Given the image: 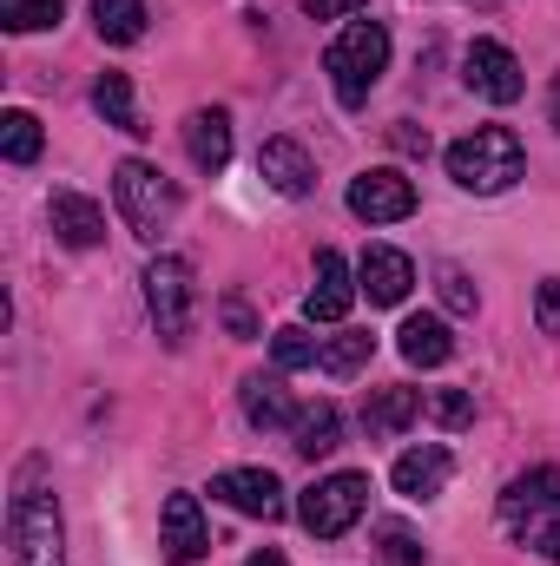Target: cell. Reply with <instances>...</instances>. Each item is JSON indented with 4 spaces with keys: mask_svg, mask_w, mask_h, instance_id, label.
Returning a JSON list of instances; mask_svg holds the SVG:
<instances>
[{
    "mask_svg": "<svg viewBox=\"0 0 560 566\" xmlns=\"http://www.w3.org/2000/svg\"><path fill=\"white\" fill-rule=\"evenodd\" d=\"M376 541H383V554H390L396 566H422V541L403 527V521H383V527H376Z\"/></svg>",
    "mask_w": 560,
    "mask_h": 566,
    "instance_id": "obj_30",
    "label": "cell"
},
{
    "mask_svg": "<svg viewBox=\"0 0 560 566\" xmlns=\"http://www.w3.org/2000/svg\"><path fill=\"white\" fill-rule=\"evenodd\" d=\"M297 7H303L310 20H343V13H363L370 0H297Z\"/></svg>",
    "mask_w": 560,
    "mask_h": 566,
    "instance_id": "obj_34",
    "label": "cell"
},
{
    "mask_svg": "<svg viewBox=\"0 0 560 566\" xmlns=\"http://www.w3.org/2000/svg\"><path fill=\"white\" fill-rule=\"evenodd\" d=\"M560 507V468H528V474H515L508 488H501V521L521 534V527H535L541 514H554Z\"/></svg>",
    "mask_w": 560,
    "mask_h": 566,
    "instance_id": "obj_11",
    "label": "cell"
},
{
    "mask_svg": "<svg viewBox=\"0 0 560 566\" xmlns=\"http://www.w3.org/2000/svg\"><path fill=\"white\" fill-rule=\"evenodd\" d=\"M383 66H390V27H383V20H350V27L323 46V73H330V86H336V99H343L350 113L376 93Z\"/></svg>",
    "mask_w": 560,
    "mask_h": 566,
    "instance_id": "obj_2",
    "label": "cell"
},
{
    "mask_svg": "<svg viewBox=\"0 0 560 566\" xmlns=\"http://www.w3.org/2000/svg\"><path fill=\"white\" fill-rule=\"evenodd\" d=\"M46 224H53V238L73 244V251H93V244L106 238V211H100L86 191H53V198H46Z\"/></svg>",
    "mask_w": 560,
    "mask_h": 566,
    "instance_id": "obj_14",
    "label": "cell"
},
{
    "mask_svg": "<svg viewBox=\"0 0 560 566\" xmlns=\"http://www.w3.org/2000/svg\"><path fill=\"white\" fill-rule=\"evenodd\" d=\"M336 448H343V416H336V402H317V409L297 416V454H303V461H323V454H336Z\"/></svg>",
    "mask_w": 560,
    "mask_h": 566,
    "instance_id": "obj_21",
    "label": "cell"
},
{
    "mask_svg": "<svg viewBox=\"0 0 560 566\" xmlns=\"http://www.w3.org/2000/svg\"><path fill=\"white\" fill-rule=\"evenodd\" d=\"M396 349H403V363H416V369H442V363L455 356V336H448L442 316H409V323L396 329Z\"/></svg>",
    "mask_w": 560,
    "mask_h": 566,
    "instance_id": "obj_19",
    "label": "cell"
},
{
    "mask_svg": "<svg viewBox=\"0 0 560 566\" xmlns=\"http://www.w3.org/2000/svg\"><path fill=\"white\" fill-rule=\"evenodd\" d=\"M238 402H245V422L251 428H297V402H290L283 376H245Z\"/></svg>",
    "mask_w": 560,
    "mask_h": 566,
    "instance_id": "obj_18",
    "label": "cell"
},
{
    "mask_svg": "<svg viewBox=\"0 0 560 566\" xmlns=\"http://www.w3.org/2000/svg\"><path fill=\"white\" fill-rule=\"evenodd\" d=\"M93 27L106 46H133L145 33V0H93Z\"/></svg>",
    "mask_w": 560,
    "mask_h": 566,
    "instance_id": "obj_23",
    "label": "cell"
},
{
    "mask_svg": "<svg viewBox=\"0 0 560 566\" xmlns=\"http://www.w3.org/2000/svg\"><path fill=\"white\" fill-rule=\"evenodd\" d=\"M416 416H422V389H403V382H396V389H376V396L363 402V428H370L376 441L403 434Z\"/></svg>",
    "mask_w": 560,
    "mask_h": 566,
    "instance_id": "obj_20",
    "label": "cell"
},
{
    "mask_svg": "<svg viewBox=\"0 0 560 566\" xmlns=\"http://www.w3.org/2000/svg\"><path fill=\"white\" fill-rule=\"evenodd\" d=\"M370 356H376V336H370V329H343L336 343H323L317 369H323V376H336V382H350V376H356Z\"/></svg>",
    "mask_w": 560,
    "mask_h": 566,
    "instance_id": "obj_24",
    "label": "cell"
},
{
    "mask_svg": "<svg viewBox=\"0 0 560 566\" xmlns=\"http://www.w3.org/2000/svg\"><path fill=\"white\" fill-rule=\"evenodd\" d=\"M145 310H152L165 349H178L191 336V264L185 258H152L145 264Z\"/></svg>",
    "mask_w": 560,
    "mask_h": 566,
    "instance_id": "obj_6",
    "label": "cell"
},
{
    "mask_svg": "<svg viewBox=\"0 0 560 566\" xmlns=\"http://www.w3.org/2000/svg\"><path fill=\"white\" fill-rule=\"evenodd\" d=\"M66 0H0V27L7 33H40V27H60Z\"/></svg>",
    "mask_w": 560,
    "mask_h": 566,
    "instance_id": "obj_26",
    "label": "cell"
},
{
    "mask_svg": "<svg viewBox=\"0 0 560 566\" xmlns=\"http://www.w3.org/2000/svg\"><path fill=\"white\" fill-rule=\"evenodd\" d=\"M7 560L13 566H66V534H60V494L40 454L13 468L7 488Z\"/></svg>",
    "mask_w": 560,
    "mask_h": 566,
    "instance_id": "obj_1",
    "label": "cell"
},
{
    "mask_svg": "<svg viewBox=\"0 0 560 566\" xmlns=\"http://www.w3.org/2000/svg\"><path fill=\"white\" fill-rule=\"evenodd\" d=\"M113 205H120V218L133 224V238L158 244V238L172 231V218H178V185H172L158 165H145V158H120V165H113Z\"/></svg>",
    "mask_w": 560,
    "mask_h": 566,
    "instance_id": "obj_4",
    "label": "cell"
},
{
    "mask_svg": "<svg viewBox=\"0 0 560 566\" xmlns=\"http://www.w3.org/2000/svg\"><path fill=\"white\" fill-rule=\"evenodd\" d=\"M211 494H218L225 507L251 514V521H283V488H278L271 468H225V474L211 481Z\"/></svg>",
    "mask_w": 560,
    "mask_h": 566,
    "instance_id": "obj_10",
    "label": "cell"
},
{
    "mask_svg": "<svg viewBox=\"0 0 560 566\" xmlns=\"http://www.w3.org/2000/svg\"><path fill=\"white\" fill-rule=\"evenodd\" d=\"M521 171H528V151H521V139H515L508 126H475L468 139L448 145V178H455L462 191H475V198L508 191Z\"/></svg>",
    "mask_w": 560,
    "mask_h": 566,
    "instance_id": "obj_3",
    "label": "cell"
},
{
    "mask_svg": "<svg viewBox=\"0 0 560 566\" xmlns=\"http://www.w3.org/2000/svg\"><path fill=\"white\" fill-rule=\"evenodd\" d=\"M448 474H455V454L442 441H422L409 454H396V468H390V481H396L403 501H435L448 488Z\"/></svg>",
    "mask_w": 560,
    "mask_h": 566,
    "instance_id": "obj_12",
    "label": "cell"
},
{
    "mask_svg": "<svg viewBox=\"0 0 560 566\" xmlns=\"http://www.w3.org/2000/svg\"><path fill=\"white\" fill-rule=\"evenodd\" d=\"M350 303H356V277H350L343 251H317V283H310V296H303V316H310V323H343Z\"/></svg>",
    "mask_w": 560,
    "mask_h": 566,
    "instance_id": "obj_13",
    "label": "cell"
},
{
    "mask_svg": "<svg viewBox=\"0 0 560 566\" xmlns=\"http://www.w3.org/2000/svg\"><path fill=\"white\" fill-rule=\"evenodd\" d=\"M0 151H7L13 165H33V158H40V119H33V113H20V106H13V113H0Z\"/></svg>",
    "mask_w": 560,
    "mask_h": 566,
    "instance_id": "obj_25",
    "label": "cell"
},
{
    "mask_svg": "<svg viewBox=\"0 0 560 566\" xmlns=\"http://www.w3.org/2000/svg\"><path fill=\"white\" fill-rule=\"evenodd\" d=\"M245 566H290V560H283L278 547H258V554H251V560H245Z\"/></svg>",
    "mask_w": 560,
    "mask_h": 566,
    "instance_id": "obj_36",
    "label": "cell"
},
{
    "mask_svg": "<svg viewBox=\"0 0 560 566\" xmlns=\"http://www.w3.org/2000/svg\"><path fill=\"white\" fill-rule=\"evenodd\" d=\"M521 541H528L541 560H554V566H560V507H554V514H541L535 527H521Z\"/></svg>",
    "mask_w": 560,
    "mask_h": 566,
    "instance_id": "obj_31",
    "label": "cell"
},
{
    "mask_svg": "<svg viewBox=\"0 0 560 566\" xmlns=\"http://www.w3.org/2000/svg\"><path fill=\"white\" fill-rule=\"evenodd\" d=\"M390 145H396V151H409V158H428V133H416L409 119H396V126H390Z\"/></svg>",
    "mask_w": 560,
    "mask_h": 566,
    "instance_id": "obj_35",
    "label": "cell"
},
{
    "mask_svg": "<svg viewBox=\"0 0 560 566\" xmlns=\"http://www.w3.org/2000/svg\"><path fill=\"white\" fill-rule=\"evenodd\" d=\"M93 106H100V119H106V126H120V133H133V139L152 133V126L139 119V106H133V80H126V73H100Z\"/></svg>",
    "mask_w": 560,
    "mask_h": 566,
    "instance_id": "obj_22",
    "label": "cell"
},
{
    "mask_svg": "<svg viewBox=\"0 0 560 566\" xmlns=\"http://www.w3.org/2000/svg\"><path fill=\"white\" fill-rule=\"evenodd\" d=\"M548 126L560 133V73H554V99H548Z\"/></svg>",
    "mask_w": 560,
    "mask_h": 566,
    "instance_id": "obj_37",
    "label": "cell"
},
{
    "mask_svg": "<svg viewBox=\"0 0 560 566\" xmlns=\"http://www.w3.org/2000/svg\"><path fill=\"white\" fill-rule=\"evenodd\" d=\"M462 80H468L481 99H495V106H515V99L528 93V80H521V60H515L501 40H475V46L462 53Z\"/></svg>",
    "mask_w": 560,
    "mask_h": 566,
    "instance_id": "obj_8",
    "label": "cell"
},
{
    "mask_svg": "<svg viewBox=\"0 0 560 566\" xmlns=\"http://www.w3.org/2000/svg\"><path fill=\"white\" fill-rule=\"evenodd\" d=\"M535 323H541L548 336H560V277H548L535 290Z\"/></svg>",
    "mask_w": 560,
    "mask_h": 566,
    "instance_id": "obj_33",
    "label": "cell"
},
{
    "mask_svg": "<svg viewBox=\"0 0 560 566\" xmlns=\"http://www.w3.org/2000/svg\"><path fill=\"white\" fill-rule=\"evenodd\" d=\"M258 178H265L271 191H283V198H310V191H317V165H310V151L297 139H265Z\"/></svg>",
    "mask_w": 560,
    "mask_h": 566,
    "instance_id": "obj_15",
    "label": "cell"
},
{
    "mask_svg": "<svg viewBox=\"0 0 560 566\" xmlns=\"http://www.w3.org/2000/svg\"><path fill=\"white\" fill-rule=\"evenodd\" d=\"M409 283H416V264H409L403 251H390V244H370V251H363V264H356V290H363L370 303H403Z\"/></svg>",
    "mask_w": 560,
    "mask_h": 566,
    "instance_id": "obj_16",
    "label": "cell"
},
{
    "mask_svg": "<svg viewBox=\"0 0 560 566\" xmlns=\"http://www.w3.org/2000/svg\"><path fill=\"white\" fill-rule=\"evenodd\" d=\"M158 547H165L172 566H191V560L211 554V527H205V514H198V494H172V501H165V514H158Z\"/></svg>",
    "mask_w": 560,
    "mask_h": 566,
    "instance_id": "obj_9",
    "label": "cell"
},
{
    "mask_svg": "<svg viewBox=\"0 0 560 566\" xmlns=\"http://www.w3.org/2000/svg\"><path fill=\"white\" fill-rule=\"evenodd\" d=\"M271 356H278V369H317V356H323V349H317V336H310V329H297V323H290V329L271 336Z\"/></svg>",
    "mask_w": 560,
    "mask_h": 566,
    "instance_id": "obj_27",
    "label": "cell"
},
{
    "mask_svg": "<svg viewBox=\"0 0 560 566\" xmlns=\"http://www.w3.org/2000/svg\"><path fill=\"white\" fill-rule=\"evenodd\" d=\"M363 507H370V474H330V481H317L303 501H297V521L317 534V541H343L356 521H363Z\"/></svg>",
    "mask_w": 560,
    "mask_h": 566,
    "instance_id": "obj_5",
    "label": "cell"
},
{
    "mask_svg": "<svg viewBox=\"0 0 560 566\" xmlns=\"http://www.w3.org/2000/svg\"><path fill=\"white\" fill-rule=\"evenodd\" d=\"M218 316H225V329H231L238 343H251V336H258V310H251L245 296H225V303H218Z\"/></svg>",
    "mask_w": 560,
    "mask_h": 566,
    "instance_id": "obj_32",
    "label": "cell"
},
{
    "mask_svg": "<svg viewBox=\"0 0 560 566\" xmlns=\"http://www.w3.org/2000/svg\"><path fill=\"white\" fill-rule=\"evenodd\" d=\"M475 7H488V0H475Z\"/></svg>",
    "mask_w": 560,
    "mask_h": 566,
    "instance_id": "obj_38",
    "label": "cell"
},
{
    "mask_svg": "<svg viewBox=\"0 0 560 566\" xmlns=\"http://www.w3.org/2000/svg\"><path fill=\"white\" fill-rule=\"evenodd\" d=\"M428 416L442 428H468L475 422V396H468V389H435V396H428Z\"/></svg>",
    "mask_w": 560,
    "mask_h": 566,
    "instance_id": "obj_29",
    "label": "cell"
},
{
    "mask_svg": "<svg viewBox=\"0 0 560 566\" xmlns=\"http://www.w3.org/2000/svg\"><path fill=\"white\" fill-rule=\"evenodd\" d=\"M435 290H442V303L455 310V316H475V283H468V271H455V264H435Z\"/></svg>",
    "mask_w": 560,
    "mask_h": 566,
    "instance_id": "obj_28",
    "label": "cell"
},
{
    "mask_svg": "<svg viewBox=\"0 0 560 566\" xmlns=\"http://www.w3.org/2000/svg\"><path fill=\"white\" fill-rule=\"evenodd\" d=\"M350 211L363 224H403L416 211V185L396 165H370L363 178H350Z\"/></svg>",
    "mask_w": 560,
    "mask_h": 566,
    "instance_id": "obj_7",
    "label": "cell"
},
{
    "mask_svg": "<svg viewBox=\"0 0 560 566\" xmlns=\"http://www.w3.org/2000/svg\"><path fill=\"white\" fill-rule=\"evenodd\" d=\"M185 151H191L198 171H225L231 165V113L225 106H198L185 119Z\"/></svg>",
    "mask_w": 560,
    "mask_h": 566,
    "instance_id": "obj_17",
    "label": "cell"
}]
</instances>
